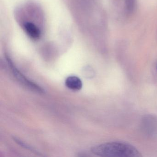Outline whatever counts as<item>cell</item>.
<instances>
[{"label": "cell", "mask_w": 157, "mask_h": 157, "mask_svg": "<svg viewBox=\"0 0 157 157\" xmlns=\"http://www.w3.org/2000/svg\"><path fill=\"white\" fill-rule=\"evenodd\" d=\"M91 152L97 156L105 157H139L140 152L135 147L122 142L103 143L92 148Z\"/></svg>", "instance_id": "1"}, {"label": "cell", "mask_w": 157, "mask_h": 157, "mask_svg": "<svg viewBox=\"0 0 157 157\" xmlns=\"http://www.w3.org/2000/svg\"><path fill=\"white\" fill-rule=\"evenodd\" d=\"M6 59H7V61L9 63V66L10 67L12 70L14 76L17 78L18 80L20 81L23 84H25V86L28 87V88H31L32 90H35L36 91L40 93H43L44 92V90L39 87L38 85H36L34 82H32L31 81L29 80V79L25 78V76L23 75L18 69L16 68V67L14 66V64L13 63L11 59L8 56H6Z\"/></svg>", "instance_id": "2"}, {"label": "cell", "mask_w": 157, "mask_h": 157, "mask_svg": "<svg viewBox=\"0 0 157 157\" xmlns=\"http://www.w3.org/2000/svg\"><path fill=\"white\" fill-rule=\"evenodd\" d=\"M23 28L26 34L33 40H38L41 37V30L33 23L25 22L23 24Z\"/></svg>", "instance_id": "3"}, {"label": "cell", "mask_w": 157, "mask_h": 157, "mask_svg": "<svg viewBox=\"0 0 157 157\" xmlns=\"http://www.w3.org/2000/svg\"><path fill=\"white\" fill-rule=\"evenodd\" d=\"M65 84L68 89L74 91L80 90L82 88L81 80L76 76H70L66 79Z\"/></svg>", "instance_id": "4"}, {"label": "cell", "mask_w": 157, "mask_h": 157, "mask_svg": "<svg viewBox=\"0 0 157 157\" xmlns=\"http://www.w3.org/2000/svg\"><path fill=\"white\" fill-rule=\"evenodd\" d=\"M125 3L128 12L129 13L133 12L136 5V0H125Z\"/></svg>", "instance_id": "5"}, {"label": "cell", "mask_w": 157, "mask_h": 157, "mask_svg": "<svg viewBox=\"0 0 157 157\" xmlns=\"http://www.w3.org/2000/svg\"><path fill=\"white\" fill-rule=\"evenodd\" d=\"M156 69H157V64H156Z\"/></svg>", "instance_id": "6"}]
</instances>
